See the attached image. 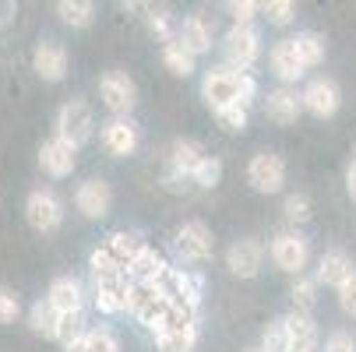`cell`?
<instances>
[{"label":"cell","mask_w":356,"mask_h":352,"mask_svg":"<svg viewBox=\"0 0 356 352\" xmlns=\"http://www.w3.org/2000/svg\"><path fill=\"white\" fill-rule=\"evenodd\" d=\"M222 57H226L222 67H229L236 74H247L254 67V60L261 57V32L254 25H233L222 39Z\"/></svg>","instance_id":"1"},{"label":"cell","mask_w":356,"mask_h":352,"mask_svg":"<svg viewBox=\"0 0 356 352\" xmlns=\"http://www.w3.org/2000/svg\"><path fill=\"white\" fill-rule=\"evenodd\" d=\"M54 127H57L60 141H67L71 148H81L95 134V113H92V106L85 103V99H67V103L57 110V124Z\"/></svg>","instance_id":"2"},{"label":"cell","mask_w":356,"mask_h":352,"mask_svg":"<svg viewBox=\"0 0 356 352\" xmlns=\"http://www.w3.org/2000/svg\"><path fill=\"white\" fill-rule=\"evenodd\" d=\"M99 99L113 117H131V110L138 106V85L127 71H106L99 78Z\"/></svg>","instance_id":"3"},{"label":"cell","mask_w":356,"mask_h":352,"mask_svg":"<svg viewBox=\"0 0 356 352\" xmlns=\"http://www.w3.org/2000/svg\"><path fill=\"white\" fill-rule=\"evenodd\" d=\"M201 99L209 103L212 113L226 110V106H240V74L229 67H212L201 78Z\"/></svg>","instance_id":"4"},{"label":"cell","mask_w":356,"mask_h":352,"mask_svg":"<svg viewBox=\"0 0 356 352\" xmlns=\"http://www.w3.org/2000/svg\"><path fill=\"white\" fill-rule=\"evenodd\" d=\"M25 222L35 229V233H57L60 222H64V205H60V197L54 190H32L25 197Z\"/></svg>","instance_id":"5"},{"label":"cell","mask_w":356,"mask_h":352,"mask_svg":"<svg viewBox=\"0 0 356 352\" xmlns=\"http://www.w3.org/2000/svg\"><path fill=\"white\" fill-rule=\"evenodd\" d=\"M268 258H272V265H275L279 271H286V275H303V268H307V261H311V250H307V240H303L300 233L286 229V233H279V236L272 240Z\"/></svg>","instance_id":"6"},{"label":"cell","mask_w":356,"mask_h":352,"mask_svg":"<svg viewBox=\"0 0 356 352\" xmlns=\"http://www.w3.org/2000/svg\"><path fill=\"white\" fill-rule=\"evenodd\" d=\"M212 250H216V236H212V229L201 222V219H187V222L177 229V254H180L187 265L209 261Z\"/></svg>","instance_id":"7"},{"label":"cell","mask_w":356,"mask_h":352,"mask_svg":"<svg viewBox=\"0 0 356 352\" xmlns=\"http://www.w3.org/2000/svg\"><path fill=\"white\" fill-rule=\"evenodd\" d=\"M247 183L258 194H279L286 183V159L279 152H258L247 162Z\"/></svg>","instance_id":"8"},{"label":"cell","mask_w":356,"mask_h":352,"mask_svg":"<svg viewBox=\"0 0 356 352\" xmlns=\"http://www.w3.org/2000/svg\"><path fill=\"white\" fill-rule=\"evenodd\" d=\"M74 208H78L88 222L106 219L110 208H113V187H110L103 176H92V180L78 183V190H74Z\"/></svg>","instance_id":"9"},{"label":"cell","mask_w":356,"mask_h":352,"mask_svg":"<svg viewBox=\"0 0 356 352\" xmlns=\"http://www.w3.org/2000/svg\"><path fill=\"white\" fill-rule=\"evenodd\" d=\"M300 106L303 113H311L318 120H332L342 106V95H339V85L332 78H314L307 88L300 92Z\"/></svg>","instance_id":"10"},{"label":"cell","mask_w":356,"mask_h":352,"mask_svg":"<svg viewBox=\"0 0 356 352\" xmlns=\"http://www.w3.org/2000/svg\"><path fill=\"white\" fill-rule=\"evenodd\" d=\"M265 265V243L254 240V236H243V240H233L229 250H226V268L229 275L236 278H254Z\"/></svg>","instance_id":"11"},{"label":"cell","mask_w":356,"mask_h":352,"mask_svg":"<svg viewBox=\"0 0 356 352\" xmlns=\"http://www.w3.org/2000/svg\"><path fill=\"white\" fill-rule=\"evenodd\" d=\"M32 67H35V74H39L42 81H49V85L64 81V78H67V49H64L57 39H42V42L35 46V53H32Z\"/></svg>","instance_id":"12"},{"label":"cell","mask_w":356,"mask_h":352,"mask_svg":"<svg viewBox=\"0 0 356 352\" xmlns=\"http://www.w3.org/2000/svg\"><path fill=\"white\" fill-rule=\"evenodd\" d=\"M39 166H42L46 176H54V180L71 176L74 166H78V148H71L67 141H60L54 134L49 141H42V148H39Z\"/></svg>","instance_id":"13"},{"label":"cell","mask_w":356,"mask_h":352,"mask_svg":"<svg viewBox=\"0 0 356 352\" xmlns=\"http://www.w3.org/2000/svg\"><path fill=\"white\" fill-rule=\"evenodd\" d=\"M99 141H103V148L110 156L124 159L138 148V124L131 117H110L103 124V131H99Z\"/></svg>","instance_id":"14"},{"label":"cell","mask_w":356,"mask_h":352,"mask_svg":"<svg viewBox=\"0 0 356 352\" xmlns=\"http://www.w3.org/2000/svg\"><path fill=\"white\" fill-rule=\"evenodd\" d=\"M46 303L54 307L57 314H74V310H85V289L74 275H57L49 282V292H46Z\"/></svg>","instance_id":"15"},{"label":"cell","mask_w":356,"mask_h":352,"mask_svg":"<svg viewBox=\"0 0 356 352\" xmlns=\"http://www.w3.org/2000/svg\"><path fill=\"white\" fill-rule=\"evenodd\" d=\"M166 271H170V265H166V258L159 254V250L141 246L138 254H134V261L124 268V278L127 282H148V285H156V282L166 278Z\"/></svg>","instance_id":"16"},{"label":"cell","mask_w":356,"mask_h":352,"mask_svg":"<svg viewBox=\"0 0 356 352\" xmlns=\"http://www.w3.org/2000/svg\"><path fill=\"white\" fill-rule=\"evenodd\" d=\"M300 113H303V106H300V92L296 88H275V92H268L265 95V117L272 120V124H279V127H289V124H296L300 120Z\"/></svg>","instance_id":"17"},{"label":"cell","mask_w":356,"mask_h":352,"mask_svg":"<svg viewBox=\"0 0 356 352\" xmlns=\"http://www.w3.org/2000/svg\"><path fill=\"white\" fill-rule=\"evenodd\" d=\"M187 53L197 60L201 53H209L212 49V25L201 18V15H191V18H184V25L177 28V35H173Z\"/></svg>","instance_id":"18"},{"label":"cell","mask_w":356,"mask_h":352,"mask_svg":"<svg viewBox=\"0 0 356 352\" xmlns=\"http://www.w3.org/2000/svg\"><path fill=\"white\" fill-rule=\"evenodd\" d=\"M209 152L201 148L194 137H177L173 144H170V173H177V176H184V180H191V173L197 169V162L205 159Z\"/></svg>","instance_id":"19"},{"label":"cell","mask_w":356,"mask_h":352,"mask_svg":"<svg viewBox=\"0 0 356 352\" xmlns=\"http://www.w3.org/2000/svg\"><path fill=\"white\" fill-rule=\"evenodd\" d=\"M286 328H289V352H321L318 345V324L311 314H286Z\"/></svg>","instance_id":"20"},{"label":"cell","mask_w":356,"mask_h":352,"mask_svg":"<svg viewBox=\"0 0 356 352\" xmlns=\"http://www.w3.org/2000/svg\"><path fill=\"white\" fill-rule=\"evenodd\" d=\"M353 275H356V268H353L349 254H342V250H328V254H321V261H318V278L314 282H325V285H332L339 292Z\"/></svg>","instance_id":"21"},{"label":"cell","mask_w":356,"mask_h":352,"mask_svg":"<svg viewBox=\"0 0 356 352\" xmlns=\"http://www.w3.org/2000/svg\"><path fill=\"white\" fill-rule=\"evenodd\" d=\"M268 64H272V71H275V78L289 88L293 81H300L303 74V64H300V57L293 53V42L289 39H279L275 46H272V53H268Z\"/></svg>","instance_id":"22"},{"label":"cell","mask_w":356,"mask_h":352,"mask_svg":"<svg viewBox=\"0 0 356 352\" xmlns=\"http://www.w3.org/2000/svg\"><path fill=\"white\" fill-rule=\"evenodd\" d=\"M124 296H127V278H113V282H99L92 285V303L99 314H124Z\"/></svg>","instance_id":"23"},{"label":"cell","mask_w":356,"mask_h":352,"mask_svg":"<svg viewBox=\"0 0 356 352\" xmlns=\"http://www.w3.org/2000/svg\"><path fill=\"white\" fill-rule=\"evenodd\" d=\"M289 42H293V53L300 57L303 71H311V67H318L325 60V39L318 32H296Z\"/></svg>","instance_id":"24"},{"label":"cell","mask_w":356,"mask_h":352,"mask_svg":"<svg viewBox=\"0 0 356 352\" xmlns=\"http://www.w3.org/2000/svg\"><path fill=\"white\" fill-rule=\"evenodd\" d=\"M103 246H106V254H110V258H113L120 268H127V265L134 261V254L145 246V240H141L138 233H113V236H110Z\"/></svg>","instance_id":"25"},{"label":"cell","mask_w":356,"mask_h":352,"mask_svg":"<svg viewBox=\"0 0 356 352\" xmlns=\"http://www.w3.org/2000/svg\"><path fill=\"white\" fill-rule=\"evenodd\" d=\"M57 324H60V314L46 303V299H39V303H32L29 310V328L32 335H42V338H57Z\"/></svg>","instance_id":"26"},{"label":"cell","mask_w":356,"mask_h":352,"mask_svg":"<svg viewBox=\"0 0 356 352\" xmlns=\"http://www.w3.org/2000/svg\"><path fill=\"white\" fill-rule=\"evenodd\" d=\"M88 275H92V285H99V282L124 278V268L106 254V246H95V250H92V258H88Z\"/></svg>","instance_id":"27"},{"label":"cell","mask_w":356,"mask_h":352,"mask_svg":"<svg viewBox=\"0 0 356 352\" xmlns=\"http://www.w3.org/2000/svg\"><path fill=\"white\" fill-rule=\"evenodd\" d=\"M57 15H60V22L71 25V28H88L92 18H95V4H92V0H60Z\"/></svg>","instance_id":"28"},{"label":"cell","mask_w":356,"mask_h":352,"mask_svg":"<svg viewBox=\"0 0 356 352\" xmlns=\"http://www.w3.org/2000/svg\"><path fill=\"white\" fill-rule=\"evenodd\" d=\"M163 64H166L177 78H191V74L197 71V60L187 53L177 39H173V42H163Z\"/></svg>","instance_id":"29"},{"label":"cell","mask_w":356,"mask_h":352,"mask_svg":"<svg viewBox=\"0 0 356 352\" xmlns=\"http://www.w3.org/2000/svg\"><path fill=\"white\" fill-rule=\"evenodd\" d=\"M197 345V324L194 328H180V331H163L156 335V349L159 352H194Z\"/></svg>","instance_id":"30"},{"label":"cell","mask_w":356,"mask_h":352,"mask_svg":"<svg viewBox=\"0 0 356 352\" xmlns=\"http://www.w3.org/2000/svg\"><path fill=\"white\" fill-rule=\"evenodd\" d=\"M289 296H293V310H296V314H311V310L318 307V282H314V278L296 275V282H293Z\"/></svg>","instance_id":"31"},{"label":"cell","mask_w":356,"mask_h":352,"mask_svg":"<svg viewBox=\"0 0 356 352\" xmlns=\"http://www.w3.org/2000/svg\"><path fill=\"white\" fill-rule=\"evenodd\" d=\"M219 180H222V162H219L216 156H205V159L197 162V169L191 173V183H194L197 190H212Z\"/></svg>","instance_id":"32"},{"label":"cell","mask_w":356,"mask_h":352,"mask_svg":"<svg viewBox=\"0 0 356 352\" xmlns=\"http://www.w3.org/2000/svg\"><path fill=\"white\" fill-rule=\"evenodd\" d=\"M85 352H124L120 349V338L110 331V328H88L85 338H81Z\"/></svg>","instance_id":"33"},{"label":"cell","mask_w":356,"mask_h":352,"mask_svg":"<svg viewBox=\"0 0 356 352\" xmlns=\"http://www.w3.org/2000/svg\"><path fill=\"white\" fill-rule=\"evenodd\" d=\"M261 352H289V328H286V317L268 321V328H265V335H261Z\"/></svg>","instance_id":"34"},{"label":"cell","mask_w":356,"mask_h":352,"mask_svg":"<svg viewBox=\"0 0 356 352\" xmlns=\"http://www.w3.org/2000/svg\"><path fill=\"white\" fill-rule=\"evenodd\" d=\"M85 310H74V314H60V324H57V342L60 345H71L78 338H85Z\"/></svg>","instance_id":"35"},{"label":"cell","mask_w":356,"mask_h":352,"mask_svg":"<svg viewBox=\"0 0 356 352\" xmlns=\"http://www.w3.org/2000/svg\"><path fill=\"white\" fill-rule=\"evenodd\" d=\"M145 11H148V15H145L148 28L156 32L163 42H173V15H170V8H163V4H159V8H156V4H148Z\"/></svg>","instance_id":"36"},{"label":"cell","mask_w":356,"mask_h":352,"mask_svg":"<svg viewBox=\"0 0 356 352\" xmlns=\"http://www.w3.org/2000/svg\"><path fill=\"white\" fill-rule=\"evenodd\" d=\"M258 11L268 18V25H289L296 18L293 0H265V4H258Z\"/></svg>","instance_id":"37"},{"label":"cell","mask_w":356,"mask_h":352,"mask_svg":"<svg viewBox=\"0 0 356 352\" xmlns=\"http://www.w3.org/2000/svg\"><path fill=\"white\" fill-rule=\"evenodd\" d=\"M282 215H286L289 226H303V222H307V219H311V201H307V194H289L286 205H282Z\"/></svg>","instance_id":"38"},{"label":"cell","mask_w":356,"mask_h":352,"mask_svg":"<svg viewBox=\"0 0 356 352\" xmlns=\"http://www.w3.org/2000/svg\"><path fill=\"white\" fill-rule=\"evenodd\" d=\"M216 124L226 131V134H243L247 131V106H226L216 113Z\"/></svg>","instance_id":"39"},{"label":"cell","mask_w":356,"mask_h":352,"mask_svg":"<svg viewBox=\"0 0 356 352\" xmlns=\"http://www.w3.org/2000/svg\"><path fill=\"white\" fill-rule=\"evenodd\" d=\"M18 317H22V299L0 285V324H15Z\"/></svg>","instance_id":"40"},{"label":"cell","mask_w":356,"mask_h":352,"mask_svg":"<svg viewBox=\"0 0 356 352\" xmlns=\"http://www.w3.org/2000/svg\"><path fill=\"white\" fill-rule=\"evenodd\" d=\"M226 11H229L233 25H250L254 15H258V4H254V0H229Z\"/></svg>","instance_id":"41"},{"label":"cell","mask_w":356,"mask_h":352,"mask_svg":"<svg viewBox=\"0 0 356 352\" xmlns=\"http://www.w3.org/2000/svg\"><path fill=\"white\" fill-rule=\"evenodd\" d=\"M325 352H356V335L353 331H332L325 342Z\"/></svg>","instance_id":"42"},{"label":"cell","mask_w":356,"mask_h":352,"mask_svg":"<svg viewBox=\"0 0 356 352\" xmlns=\"http://www.w3.org/2000/svg\"><path fill=\"white\" fill-rule=\"evenodd\" d=\"M339 307H342V314H346V317H353V321H356V275L339 289Z\"/></svg>","instance_id":"43"},{"label":"cell","mask_w":356,"mask_h":352,"mask_svg":"<svg viewBox=\"0 0 356 352\" xmlns=\"http://www.w3.org/2000/svg\"><path fill=\"white\" fill-rule=\"evenodd\" d=\"M254 95H258V81H254V74H240V106H250Z\"/></svg>","instance_id":"44"},{"label":"cell","mask_w":356,"mask_h":352,"mask_svg":"<svg viewBox=\"0 0 356 352\" xmlns=\"http://www.w3.org/2000/svg\"><path fill=\"white\" fill-rule=\"evenodd\" d=\"M346 190H349V197L356 201V159H353L349 169H346Z\"/></svg>","instance_id":"45"},{"label":"cell","mask_w":356,"mask_h":352,"mask_svg":"<svg viewBox=\"0 0 356 352\" xmlns=\"http://www.w3.org/2000/svg\"><path fill=\"white\" fill-rule=\"evenodd\" d=\"M64 352H85V345H81V338H78V342H71V345H64Z\"/></svg>","instance_id":"46"},{"label":"cell","mask_w":356,"mask_h":352,"mask_svg":"<svg viewBox=\"0 0 356 352\" xmlns=\"http://www.w3.org/2000/svg\"><path fill=\"white\" fill-rule=\"evenodd\" d=\"M247 352H261V349H247Z\"/></svg>","instance_id":"47"}]
</instances>
